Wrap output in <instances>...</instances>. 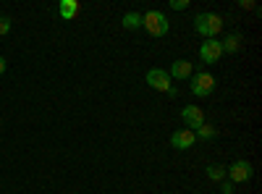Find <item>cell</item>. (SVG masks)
<instances>
[{"mask_svg": "<svg viewBox=\"0 0 262 194\" xmlns=\"http://www.w3.org/2000/svg\"><path fill=\"white\" fill-rule=\"evenodd\" d=\"M194 29H196V34L205 37V39H215L217 34L223 32V16H217L212 11L196 13L194 16Z\"/></svg>", "mask_w": 262, "mask_h": 194, "instance_id": "1", "label": "cell"}, {"mask_svg": "<svg viewBox=\"0 0 262 194\" xmlns=\"http://www.w3.org/2000/svg\"><path fill=\"white\" fill-rule=\"evenodd\" d=\"M142 27H144L147 34H152V37H165L168 29H170V24H168V18H165L163 11H147V13L142 16Z\"/></svg>", "mask_w": 262, "mask_h": 194, "instance_id": "2", "label": "cell"}, {"mask_svg": "<svg viewBox=\"0 0 262 194\" xmlns=\"http://www.w3.org/2000/svg\"><path fill=\"white\" fill-rule=\"evenodd\" d=\"M191 92L194 97H207L215 92V76L207 74V71H196L191 74Z\"/></svg>", "mask_w": 262, "mask_h": 194, "instance_id": "3", "label": "cell"}, {"mask_svg": "<svg viewBox=\"0 0 262 194\" xmlns=\"http://www.w3.org/2000/svg\"><path fill=\"white\" fill-rule=\"evenodd\" d=\"M252 176H254V168H252L249 160H236V163L228 165V179H231V184H247Z\"/></svg>", "mask_w": 262, "mask_h": 194, "instance_id": "4", "label": "cell"}, {"mask_svg": "<svg viewBox=\"0 0 262 194\" xmlns=\"http://www.w3.org/2000/svg\"><path fill=\"white\" fill-rule=\"evenodd\" d=\"M200 58L205 63H217L223 58V48H221V39H205L200 45Z\"/></svg>", "mask_w": 262, "mask_h": 194, "instance_id": "5", "label": "cell"}, {"mask_svg": "<svg viewBox=\"0 0 262 194\" xmlns=\"http://www.w3.org/2000/svg\"><path fill=\"white\" fill-rule=\"evenodd\" d=\"M144 79H147L149 87L158 90V92H168V87H170V76H168L165 69H149Z\"/></svg>", "mask_w": 262, "mask_h": 194, "instance_id": "6", "label": "cell"}, {"mask_svg": "<svg viewBox=\"0 0 262 194\" xmlns=\"http://www.w3.org/2000/svg\"><path fill=\"white\" fill-rule=\"evenodd\" d=\"M191 74H194V63L191 60H186V58H179V60H173L170 63V71H168V76L170 79H191Z\"/></svg>", "mask_w": 262, "mask_h": 194, "instance_id": "7", "label": "cell"}, {"mask_svg": "<svg viewBox=\"0 0 262 194\" xmlns=\"http://www.w3.org/2000/svg\"><path fill=\"white\" fill-rule=\"evenodd\" d=\"M181 118H184V123L191 128V132H196L200 126H205V113L196 105H186L184 111H181Z\"/></svg>", "mask_w": 262, "mask_h": 194, "instance_id": "8", "label": "cell"}, {"mask_svg": "<svg viewBox=\"0 0 262 194\" xmlns=\"http://www.w3.org/2000/svg\"><path fill=\"white\" fill-rule=\"evenodd\" d=\"M194 142H196V137L191 128H179V132L170 134V144L176 149H189V147H194Z\"/></svg>", "mask_w": 262, "mask_h": 194, "instance_id": "9", "label": "cell"}, {"mask_svg": "<svg viewBox=\"0 0 262 194\" xmlns=\"http://www.w3.org/2000/svg\"><path fill=\"white\" fill-rule=\"evenodd\" d=\"M76 13H79V3H76V0H60V3H58V16L63 21L76 18Z\"/></svg>", "mask_w": 262, "mask_h": 194, "instance_id": "10", "label": "cell"}, {"mask_svg": "<svg viewBox=\"0 0 262 194\" xmlns=\"http://www.w3.org/2000/svg\"><path fill=\"white\" fill-rule=\"evenodd\" d=\"M242 34L238 32H231V34H226V39H221V48H223V53H236L238 48H242Z\"/></svg>", "mask_w": 262, "mask_h": 194, "instance_id": "11", "label": "cell"}, {"mask_svg": "<svg viewBox=\"0 0 262 194\" xmlns=\"http://www.w3.org/2000/svg\"><path fill=\"white\" fill-rule=\"evenodd\" d=\"M121 27L123 29H142V13H137V11L123 13L121 16Z\"/></svg>", "mask_w": 262, "mask_h": 194, "instance_id": "12", "label": "cell"}, {"mask_svg": "<svg viewBox=\"0 0 262 194\" xmlns=\"http://www.w3.org/2000/svg\"><path fill=\"white\" fill-rule=\"evenodd\" d=\"M205 174H207L212 181H226V168H223V165H217V163L207 165V168H205Z\"/></svg>", "mask_w": 262, "mask_h": 194, "instance_id": "13", "label": "cell"}, {"mask_svg": "<svg viewBox=\"0 0 262 194\" xmlns=\"http://www.w3.org/2000/svg\"><path fill=\"white\" fill-rule=\"evenodd\" d=\"M194 137H196V139H215V137H217V132H215V126L205 123V126H200V128L194 132Z\"/></svg>", "mask_w": 262, "mask_h": 194, "instance_id": "14", "label": "cell"}, {"mask_svg": "<svg viewBox=\"0 0 262 194\" xmlns=\"http://www.w3.org/2000/svg\"><path fill=\"white\" fill-rule=\"evenodd\" d=\"M11 32V18L8 16H0V37Z\"/></svg>", "mask_w": 262, "mask_h": 194, "instance_id": "15", "label": "cell"}, {"mask_svg": "<svg viewBox=\"0 0 262 194\" xmlns=\"http://www.w3.org/2000/svg\"><path fill=\"white\" fill-rule=\"evenodd\" d=\"M170 8L173 11H186L189 8V0H170Z\"/></svg>", "mask_w": 262, "mask_h": 194, "instance_id": "16", "label": "cell"}, {"mask_svg": "<svg viewBox=\"0 0 262 194\" xmlns=\"http://www.w3.org/2000/svg\"><path fill=\"white\" fill-rule=\"evenodd\" d=\"M238 8H244V11H254V8H257V3H254V0H238Z\"/></svg>", "mask_w": 262, "mask_h": 194, "instance_id": "17", "label": "cell"}, {"mask_svg": "<svg viewBox=\"0 0 262 194\" xmlns=\"http://www.w3.org/2000/svg\"><path fill=\"white\" fill-rule=\"evenodd\" d=\"M236 189H233V184L231 181H221V194H233Z\"/></svg>", "mask_w": 262, "mask_h": 194, "instance_id": "18", "label": "cell"}, {"mask_svg": "<svg viewBox=\"0 0 262 194\" xmlns=\"http://www.w3.org/2000/svg\"><path fill=\"white\" fill-rule=\"evenodd\" d=\"M3 74H6V58L0 55V76H3Z\"/></svg>", "mask_w": 262, "mask_h": 194, "instance_id": "19", "label": "cell"}, {"mask_svg": "<svg viewBox=\"0 0 262 194\" xmlns=\"http://www.w3.org/2000/svg\"><path fill=\"white\" fill-rule=\"evenodd\" d=\"M179 95V90L176 87H173V84H170V87H168V97H176Z\"/></svg>", "mask_w": 262, "mask_h": 194, "instance_id": "20", "label": "cell"}]
</instances>
